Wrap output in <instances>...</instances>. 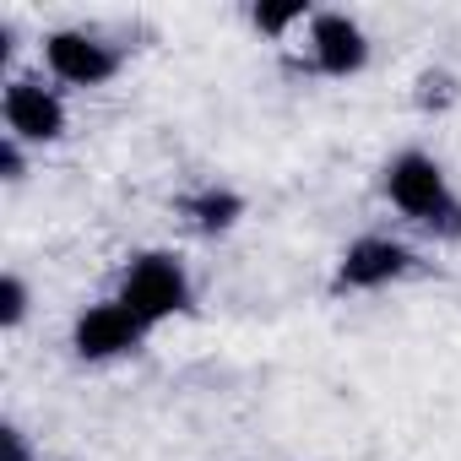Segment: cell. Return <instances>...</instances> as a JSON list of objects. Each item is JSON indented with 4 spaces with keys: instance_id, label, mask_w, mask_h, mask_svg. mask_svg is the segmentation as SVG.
<instances>
[{
    "instance_id": "1",
    "label": "cell",
    "mask_w": 461,
    "mask_h": 461,
    "mask_svg": "<svg viewBox=\"0 0 461 461\" xmlns=\"http://www.w3.org/2000/svg\"><path fill=\"white\" fill-rule=\"evenodd\" d=\"M380 185H385V201L407 222L429 228V234H439V240H461V195L450 190V174L439 168V158L407 147V152H396L385 163Z\"/></svg>"
},
{
    "instance_id": "2",
    "label": "cell",
    "mask_w": 461,
    "mask_h": 461,
    "mask_svg": "<svg viewBox=\"0 0 461 461\" xmlns=\"http://www.w3.org/2000/svg\"><path fill=\"white\" fill-rule=\"evenodd\" d=\"M114 299H120L147 331H152V326H163V321H174V315L190 310V272H185L179 256H168V250H147V256H136V261L125 267Z\"/></svg>"
},
{
    "instance_id": "3",
    "label": "cell",
    "mask_w": 461,
    "mask_h": 461,
    "mask_svg": "<svg viewBox=\"0 0 461 461\" xmlns=\"http://www.w3.org/2000/svg\"><path fill=\"white\" fill-rule=\"evenodd\" d=\"M44 66H50V77L66 82V87H104V82H114V71H120V50L104 44V39L87 33V28H60V33L44 39Z\"/></svg>"
},
{
    "instance_id": "4",
    "label": "cell",
    "mask_w": 461,
    "mask_h": 461,
    "mask_svg": "<svg viewBox=\"0 0 461 461\" xmlns=\"http://www.w3.org/2000/svg\"><path fill=\"white\" fill-rule=\"evenodd\" d=\"M407 272H412V250H407V245H396V240H385V234H364V240H353V245L342 250L331 288H337V294H380V288L402 283Z\"/></svg>"
},
{
    "instance_id": "5",
    "label": "cell",
    "mask_w": 461,
    "mask_h": 461,
    "mask_svg": "<svg viewBox=\"0 0 461 461\" xmlns=\"http://www.w3.org/2000/svg\"><path fill=\"white\" fill-rule=\"evenodd\" d=\"M141 342H147V326H141L120 299L87 304V310L77 315V326H71V348H77V358H87V364L125 358V353H136Z\"/></svg>"
},
{
    "instance_id": "6",
    "label": "cell",
    "mask_w": 461,
    "mask_h": 461,
    "mask_svg": "<svg viewBox=\"0 0 461 461\" xmlns=\"http://www.w3.org/2000/svg\"><path fill=\"white\" fill-rule=\"evenodd\" d=\"M0 114H6V136L17 141H60L66 136V104L55 87H44L39 77H17L0 98Z\"/></svg>"
},
{
    "instance_id": "7",
    "label": "cell",
    "mask_w": 461,
    "mask_h": 461,
    "mask_svg": "<svg viewBox=\"0 0 461 461\" xmlns=\"http://www.w3.org/2000/svg\"><path fill=\"white\" fill-rule=\"evenodd\" d=\"M310 66L331 82H348L369 66V39L348 12H315L310 17Z\"/></svg>"
},
{
    "instance_id": "8",
    "label": "cell",
    "mask_w": 461,
    "mask_h": 461,
    "mask_svg": "<svg viewBox=\"0 0 461 461\" xmlns=\"http://www.w3.org/2000/svg\"><path fill=\"white\" fill-rule=\"evenodd\" d=\"M179 212L190 217V228H201V234H228V228H234V222L245 217V201H240L234 190L206 185V190L185 195V201H179Z\"/></svg>"
},
{
    "instance_id": "9",
    "label": "cell",
    "mask_w": 461,
    "mask_h": 461,
    "mask_svg": "<svg viewBox=\"0 0 461 461\" xmlns=\"http://www.w3.org/2000/svg\"><path fill=\"white\" fill-rule=\"evenodd\" d=\"M23 315H28V283H23L17 272H6V277H0V326L17 331Z\"/></svg>"
},
{
    "instance_id": "10",
    "label": "cell",
    "mask_w": 461,
    "mask_h": 461,
    "mask_svg": "<svg viewBox=\"0 0 461 461\" xmlns=\"http://www.w3.org/2000/svg\"><path fill=\"white\" fill-rule=\"evenodd\" d=\"M250 23H256L261 33H272V39H283L288 28H299V23H310V12H304V6H256V12H250Z\"/></svg>"
},
{
    "instance_id": "11",
    "label": "cell",
    "mask_w": 461,
    "mask_h": 461,
    "mask_svg": "<svg viewBox=\"0 0 461 461\" xmlns=\"http://www.w3.org/2000/svg\"><path fill=\"white\" fill-rule=\"evenodd\" d=\"M0 174H6L12 185L28 174V158H23V141L17 136H0Z\"/></svg>"
},
{
    "instance_id": "12",
    "label": "cell",
    "mask_w": 461,
    "mask_h": 461,
    "mask_svg": "<svg viewBox=\"0 0 461 461\" xmlns=\"http://www.w3.org/2000/svg\"><path fill=\"white\" fill-rule=\"evenodd\" d=\"M0 461H28V434L17 423L0 429Z\"/></svg>"
},
{
    "instance_id": "13",
    "label": "cell",
    "mask_w": 461,
    "mask_h": 461,
    "mask_svg": "<svg viewBox=\"0 0 461 461\" xmlns=\"http://www.w3.org/2000/svg\"><path fill=\"white\" fill-rule=\"evenodd\" d=\"M418 87H423V93H418V104H445V98H450V77H445V71H429Z\"/></svg>"
}]
</instances>
